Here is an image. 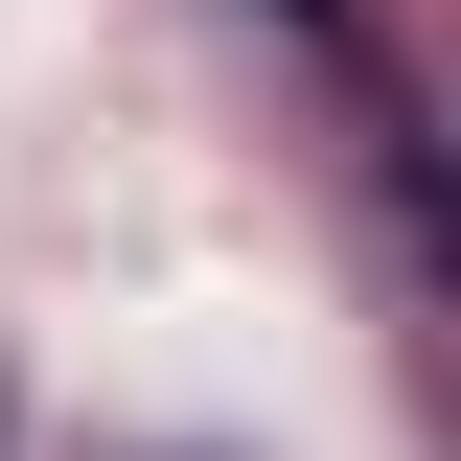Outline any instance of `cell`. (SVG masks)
I'll list each match as a JSON object with an SVG mask.
<instances>
[{
    "label": "cell",
    "mask_w": 461,
    "mask_h": 461,
    "mask_svg": "<svg viewBox=\"0 0 461 461\" xmlns=\"http://www.w3.org/2000/svg\"><path fill=\"white\" fill-rule=\"evenodd\" d=\"M277 23H346V0H277Z\"/></svg>",
    "instance_id": "obj_1"
}]
</instances>
